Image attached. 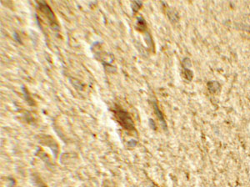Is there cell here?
Masks as SVG:
<instances>
[{
  "instance_id": "obj_1",
  "label": "cell",
  "mask_w": 250,
  "mask_h": 187,
  "mask_svg": "<svg viewBox=\"0 0 250 187\" xmlns=\"http://www.w3.org/2000/svg\"><path fill=\"white\" fill-rule=\"evenodd\" d=\"M113 113H114L118 123L122 125L123 128H124L125 130H130V131L134 130V124H133L132 118L128 112L125 111L124 109H121L120 107L118 106L114 109Z\"/></svg>"
},
{
  "instance_id": "obj_2",
  "label": "cell",
  "mask_w": 250,
  "mask_h": 187,
  "mask_svg": "<svg viewBox=\"0 0 250 187\" xmlns=\"http://www.w3.org/2000/svg\"><path fill=\"white\" fill-rule=\"evenodd\" d=\"M38 8L42 13H44L48 20L49 22L50 25L53 29H58V24L57 18L55 17L54 13L52 11V9L49 8V6L48 5L46 2H38Z\"/></svg>"
},
{
  "instance_id": "obj_3",
  "label": "cell",
  "mask_w": 250,
  "mask_h": 187,
  "mask_svg": "<svg viewBox=\"0 0 250 187\" xmlns=\"http://www.w3.org/2000/svg\"><path fill=\"white\" fill-rule=\"evenodd\" d=\"M137 29L139 31H144L146 29V22L142 17H138L137 18Z\"/></svg>"
},
{
  "instance_id": "obj_4",
  "label": "cell",
  "mask_w": 250,
  "mask_h": 187,
  "mask_svg": "<svg viewBox=\"0 0 250 187\" xmlns=\"http://www.w3.org/2000/svg\"><path fill=\"white\" fill-rule=\"evenodd\" d=\"M154 109H155V112H156V114H157V116H158V118H159V120H160V121H161L162 123H164V125L166 126V125H165V121H164V114H162V112L159 110V107H158V105H157L156 103H154Z\"/></svg>"
},
{
  "instance_id": "obj_5",
  "label": "cell",
  "mask_w": 250,
  "mask_h": 187,
  "mask_svg": "<svg viewBox=\"0 0 250 187\" xmlns=\"http://www.w3.org/2000/svg\"><path fill=\"white\" fill-rule=\"evenodd\" d=\"M23 91H24V98H25V99H26L27 101L29 102L30 104H34V101H33V99H31V97H30V95L29 94V92H28V90H27L26 89L23 88Z\"/></svg>"
},
{
  "instance_id": "obj_6",
  "label": "cell",
  "mask_w": 250,
  "mask_h": 187,
  "mask_svg": "<svg viewBox=\"0 0 250 187\" xmlns=\"http://www.w3.org/2000/svg\"><path fill=\"white\" fill-rule=\"evenodd\" d=\"M141 6H142V3L139 2V1H137V2H133V4H132V9H133V13L138 12V9L141 8Z\"/></svg>"
},
{
  "instance_id": "obj_7",
  "label": "cell",
  "mask_w": 250,
  "mask_h": 187,
  "mask_svg": "<svg viewBox=\"0 0 250 187\" xmlns=\"http://www.w3.org/2000/svg\"><path fill=\"white\" fill-rule=\"evenodd\" d=\"M14 37H15V39H18V41L19 42V43H22V42L20 41V40H21V39H20V38H19V37H18V34H17V33H15V34H14Z\"/></svg>"
}]
</instances>
